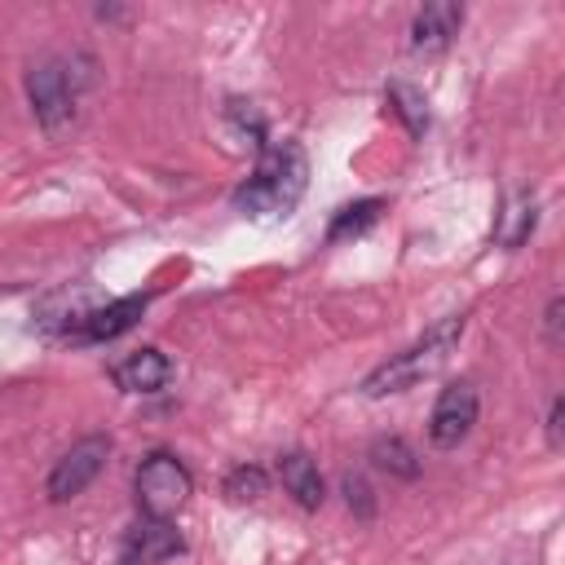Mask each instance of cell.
<instances>
[{"label":"cell","mask_w":565,"mask_h":565,"mask_svg":"<svg viewBox=\"0 0 565 565\" xmlns=\"http://www.w3.org/2000/svg\"><path fill=\"white\" fill-rule=\"evenodd\" d=\"M309 185V159L300 141H265L256 150L252 177L234 190V207L252 221H278L287 216Z\"/></svg>","instance_id":"6da1fadb"},{"label":"cell","mask_w":565,"mask_h":565,"mask_svg":"<svg viewBox=\"0 0 565 565\" xmlns=\"http://www.w3.org/2000/svg\"><path fill=\"white\" fill-rule=\"evenodd\" d=\"M459 335H463V313H450V318L433 322L411 349H402V353H393L388 362H380V366L362 380V393H366V397H388V393L415 388L419 380H428V375L450 358V349L459 344Z\"/></svg>","instance_id":"7a4b0ae2"},{"label":"cell","mask_w":565,"mask_h":565,"mask_svg":"<svg viewBox=\"0 0 565 565\" xmlns=\"http://www.w3.org/2000/svg\"><path fill=\"white\" fill-rule=\"evenodd\" d=\"M88 71H75V62L44 53L26 66V102L49 137H66L79 115V88L88 84Z\"/></svg>","instance_id":"3957f363"},{"label":"cell","mask_w":565,"mask_h":565,"mask_svg":"<svg viewBox=\"0 0 565 565\" xmlns=\"http://www.w3.org/2000/svg\"><path fill=\"white\" fill-rule=\"evenodd\" d=\"M190 490H194V477L177 455L154 450V455L141 459V468H137V503H141L146 516H163L168 521L190 499Z\"/></svg>","instance_id":"277c9868"},{"label":"cell","mask_w":565,"mask_h":565,"mask_svg":"<svg viewBox=\"0 0 565 565\" xmlns=\"http://www.w3.org/2000/svg\"><path fill=\"white\" fill-rule=\"evenodd\" d=\"M106 459H110V437H106V433L79 437V441L53 463V472H49V499H53V503H66V499L84 494V490L97 481V472L106 468Z\"/></svg>","instance_id":"5b68a950"},{"label":"cell","mask_w":565,"mask_h":565,"mask_svg":"<svg viewBox=\"0 0 565 565\" xmlns=\"http://www.w3.org/2000/svg\"><path fill=\"white\" fill-rule=\"evenodd\" d=\"M477 406H481L477 384H472V380H450V384L437 393V402H433V415H428V441H433L437 450H455V446L472 433V424H477Z\"/></svg>","instance_id":"8992f818"},{"label":"cell","mask_w":565,"mask_h":565,"mask_svg":"<svg viewBox=\"0 0 565 565\" xmlns=\"http://www.w3.org/2000/svg\"><path fill=\"white\" fill-rule=\"evenodd\" d=\"M146 305H150V291H132V296H119V300H110V305L84 309V313H75V318L66 322V340H75V344L115 340V335H124L128 327L141 322Z\"/></svg>","instance_id":"52a82bcc"},{"label":"cell","mask_w":565,"mask_h":565,"mask_svg":"<svg viewBox=\"0 0 565 565\" xmlns=\"http://www.w3.org/2000/svg\"><path fill=\"white\" fill-rule=\"evenodd\" d=\"M181 552H185V539H181L177 525L163 521V516H141V521L124 534V547H119L124 565H159V561L181 556Z\"/></svg>","instance_id":"ba28073f"},{"label":"cell","mask_w":565,"mask_h":565,"mask_svg":"<svg viewBox=\"0 0 565 565\" xmlns=\"http://www.w3.org/2000/svg\"><path fill=\"white\" fill-rule=\"evenodd\" d=\"M459 26H463V4H455V0H433V4H424V9L415 13V22H411V49H415V53H441V49L459 35Z\"/></svg>","instance_id":"9c48e42d"},{"label":"cell","mask_w":565,"mask_h":565,"mask_svg":"<svg viewBox=\"0 0 565 565\" xmlns=\"http://www.w3.org/2000/svg\"><path fill=\"white\" fill-rule=\"evenodd\" d=\"M110 380L124 393H159L172 380V362L159 349H137V353H128L110 366Z\"/></svg>","instance_id":"30bf717a"},{"label":"cell","mask_w":565,"mask_h":565,"mask_svg":"<svg viewBox=\"0 0 565 565\" xmlns=\"http://www.w3.org/2000/svg\"><path fill=\"white\" fill-rule=\"evenodd\" d=\"M278 477H282L287 494H291V499H296L305 512L322 508V499H327V486H322V472H318V463H313L305 450H291V455H282V459H278Z\"/></svg>","instance_id":"8fae6325"},{"label":"cell","mask_w":565,"mask_h":565,"mask_svg":"<svg viewBox=\"0 0 565 565\" xmlns=\"http://www.w3.org/2000/svg\"><path fill=\"white\" fill-rule=\"evenodd\" d=\"M534 221H539V203H534V194H530V190H516V194L503 203L499 221H494V243L508 247V252H516V247L534 234Z\"/></svg>","instance_id":"7c38bea8"},{"label":"cell","mask_w":565,"mask_h":565,"mask_svg":"<svg viewBox=\"0 0 565 565\" xmlns=\"http://www.w3.org/2000/svg\"><path fill=\"white\" fill-rule=\"evenodd\" d=\"M384 102H388V110L406 124V132H411V137H424V132H428V102H424V93H419V88H411V84L393 79V84L384 88Z\"/></svg>","instance_id":"4fadbf2b"},{"label":"cell","mask_w":565,"mask_h":565,"mask_svg":"<svg viewBox=\"0 0 565 565\" xmlns=\"http://www.w3.org/2000/svg\"><path fill=\"white\" fill-rule=\"evenodd\" d=\"M380 212H384V199H358V203L340 207V212L331 216V225H327V243H344V238L366 234V230L380 221Z\"/></svg>","instance_id":"5bb4252c"},{"label":"cell","mask_w":565,"mask_h":565,"mask_svg":"<svg viewBox=\"0 0 565 565\" xmlns=\"http://www.w3.org/2000/svg\"><path fill=\"white\" fill-rule=\"evenodd\" d=\"M371 459H375V468H384L393 477H406V481L419 477V459L402 437H375L371 441Z\"/></svg>","instance_id":"9a60e30c"},{"label":"cell","mask_w":565,"mask_h":565,"mask_svg":"<svg viewBox=\"0 0 565 565\" xmlns=\"http://www.w3.org/2000/svg\"><path fill=\"white\" fill-rule=\"evenodd\" d=\"M225 499L230 503H256L265 490H269V477H265V468H256V463H238L230 477H225Z\"/></svg>","instance_id":"2e32d148"},{"label":"cell","mask_w":565,"mask_h":565,"mask_svg":"<svg viewBox=\"0 0 565 565\" xmlns=\"http://www.w3.org/2000/svg\"><path fill=\"white\" fill-rule=\"evenodd\" d=\"M340 486H344V503H349V512H358V521H371V516H375V494H371V486H366L362 477H353V472H349Z\"/></svg>","instance_id":"e0dca14e"},{"label":"cell","mask_w":565,"mask_h":565,"mask_svg":"<svg viewBox=\"0 0 565 565\" xmlns=\"http://www.w3.org/2000/svg\"><path fill=\"white\" fill-rule=\"evenodd\" d=\"M561 327H565V300H561V296H552V300H547V313H543V335H547V344H552V349H561V344H565V331H561Z\"/></svg>","instance_id":"ac0fdd59"},{"label":"cell","mask_w":565,"mask_h":565,"mask_svg":"<svg viewBox=\"0 0 565 565\" xmlns=\"http://www.w3.org/2000/svg\"><path fill=\"white\" fill-rule=\"evenodd\" d=\"M561 424H565V402L556 397L552 411H547V446H552V450H561V441H565V437H561Z\"/></svg>","instance_id":"d6986e66"}]
</instances>
